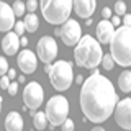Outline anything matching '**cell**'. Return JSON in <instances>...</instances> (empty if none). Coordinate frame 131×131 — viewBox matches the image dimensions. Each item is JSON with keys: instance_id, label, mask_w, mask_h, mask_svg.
Masks as SVG:
<instances>
[{"instance_id": "cb8c5ba5", "label": "cell", "mask_w": 131, "mask_h": 131, "mask_svg": "<svg viewBox=\"0 0 131 131\" xmlns=\"http://www.w3.org/2000/svg\"><path fill=\"white\" fill-rule=\"evenodd\" d=\"M13 28H15V33H16L18 36H21L23 33L26 31V26H25V21H16Z\"/></svg>"}, {"instance_id": "83f0119b", "label": "cell", "mask_w": 131, "mask_h": 131, "mask_svg": "<svg viewBox=\"0 0 131 131\" xmlns=\"http://www.w3.org/2000/svg\"><path fill=\"white\" fill-rule=\"evenodd\" d=\"M8 85H10V79H8V75H2V77H0V87H2V89H8Z\"/></svg>"}, {"instance_id": "e0dca14e", "label": "cell", "mask_w": 131, "mask_h": 131, "mask_svg": "<svg viewBox=\"0 0 131 131\" xmlns=\"http://www.w3.org/2000/svg\"><path fill=\"white\" fill-rule=\"evenodd\" d=\"M118 87L125 93L131 92V71H123L120 74V77H118Z\"/></svg>"}, {"instance_id": "8fae6325", "label": "cell", "mask_w": 131, "mask_h": 131, "mask_svg": "<svg viewBox=\"0 0 131 131\" xmlns=\"http://www.w3.org/2000/svg\"><path fill=\"white\" fill-rule=\"evenodd\" d=\"M15 26V13L8 3L0 2V31L8 33Z\"/></svg>"}, {"instance_id": "7c38bea8", "label": "cell", "mask_w": 131, "mask_h": 131, "mask_svg": "<svg viewBox=\"0 0 131 131\" xmlns=\"http://www.w3.org/2000/svg\"><path fill=\"white\" fill-rule=\"evenodd\" d=\"M36 64H38L36 54L30 49H23L18 54V66L25 74H33L36 71Z\"/></svg>"}, {"instance_id": "8d00e7d4", "label": "cell", "mask_w": 131, "mask_h": 131, "mask_svg": "<svg viewBox=\"0 0 131 131\" xmlns=\"http://www.w3.org/2000/svg\"><path fill=\"white\" fill-rule=\"evenodd\" d=\"M18 82H25V75H20L18 77Z\"/></svg>"}, {"instance_id": "277c9868", "label": "cell", "mask_w": 131, "mask_h": 131, "mask_svg": "<svg viewBox=\"0 0 131 131\" xmlns=\"http://www.w3.org/2000/svg\"><path fill=\"white\" fill-rule=\"evenodd\" d=\"M39 5L44 20L51 25L66 23L74 8L72 0H41Z\"/></svg>"}, {"instance_id": "e575fe53", "label": "cell", "mask_w": 131, "mask_h": 131, "mask_svg": "<svg viewBox=\"0 0 131 131\" xmlns=\"http://www.w3.org/2000/svg\"><path fill=\"white\" fill-rule=\"evenodd\" d=\"M51 67H52V66H51V64H46V67H44V71H46V72L49 74V71H51Z\"/></svg>"}, {"instance_id": "4316f807", "label": "cell", "mask_w": 131, "mask_h": 131, "mask_svg": "<svg viewBox=\"0 0 131 131\" xmlns=\"http://www.w3.org/2000/svg\"><path fill=\"white\" fill-rule=\"evenodd\" d=\"M8 93L10 95H15L16 92H18V82H10V85H8Z\"/></svg>"}, {"instance_id": "6da1fadb", "label": "cell", "mask_w": 131, "mask_h": 131, "mask_svg": "<svg viewBox=\"0 0 131 131\" xmlns=\"http://www.w3.org/2000/svg\"><path fill=\"white\" fill-rule=\"evenodd\" d=\"M116 103L118 97L113 84L95 69L92 75L84 80L80 90V108L85 118L93 123H103L115 112Z\"/></svg>"}, {"instance_id": "836d02e7", "label": "cell", "mask_w": 131, "mask_h": 131, "mask_svg": "<svg viewBox=\"0 0 131 131\" xmlns=\"http://www.w3.org/2000/svg\"><path fill=\"white\" fill-rule=\"evenodd\" d=\"M20 44H21V46H26V44H28V39L26 38H20Z\"/></svg>"}, {"instance_id": "484cf974", "label": "cell", "mask_w": 131, "mask_h": 131, "mask_svg": "<svg viewBox=\"0 0 131 131\" xmlns=\"http://www.w3.org/2000/svg\"><path fill=\"white\" fill-rule=\"evenodd\" d=\"M61 126H62V131H74V121L69 120V118H67V120H66Z\"/></svg>"}, {"instance_id": "7a4b0ae2", "label": "cell", "mask_w": 131, "mask_h": 131, "mask_svg": "<svg viewBox=\"0 0 131 131\" xmlns=\"http://www.w3.org/2000/svg\"><path fill=\"white\" fill-rule=\"evenodd\" d=\"M102 48L98 39L92 38L90 35L82 36L80 41L75 44L74 49V61L77 66L85 69H95L98 64L102 62Z\"/></svg>"}, {"instance_id": "d4e9b609", "label": "cell", "mask_w": 131, "mask_h": 131, "mask_svg": "<svg viewBox=\"0 0 131 131\" xmlns=\"http://www.w3.org/2000/svg\"><path fill=\"white\" fill-rule=\"evenodd\" d=\"M38 8V0H26V10L33 13V12Z\"/></svg>"}, {"instance_id": "74e56055", "label": "cell", "mask_w": 131, "mask_h": 131, "mask_svg": "<svg viewBox=\"0 0 131 131\" xmlns=\"http://www.w3.org/2000/svg\"><path fill=\"white\" fill-rule=\"evenodd\" d=\"M2 102L3 100H2V97H0V112H2Z\"/></svg>"}, {"instance_id": "d6a6232c", "label": "cell", "mask_w": 131, "mask_h": 131, "mask_svg": "<svg viewBox=\"0 0 131 131\" xmlns=\"http://www.w3.org/2000/svg\"><path fill=\"white\" fill-rule=\"evenodd\" d=\"M74 80H75L77 84H84V77H82V75H77V77H75Z\"/></svg>"}, {"instance_id": "8992f818", "label": "cell", "mask_w": 131, "mask_h": 131, "mask_svg": "<svg viewBox=\"0 0 131 131\" xmlns=\"http://www.w3.org/2000/svg\"><path fill=\"white\" fill-rule=\"evenodd\" d=\"M46 116L48 121L51 125V128L54 126H61L62 123L67 120V115H69V102L67 98L62 95H54L48 100L46 103Z\"/></svg>"}, {"instance_id": "1f68e13d", "label": "cell", "mask_w": 131, "mask_h": 131, "mask_svg": "<svg viewBox=\"0 0 131 131\" xmlns=\"http://www.w3.org/2000/svg\"><path fill=\"white\" fill-rule=\"evenodd\" d=\"M120 16L118 15H115V16H112V23H113V26H118V25H120Z\"/></svg>"}, {"instance_id": "9a60e30c", "label": "cell", "mask_w": 131, "mask_h": 131, "mask_svg": "<svg viewBox=\"0 0 131 131\" xmlns=\"http://www.w3.org/2000/svg\"><path fill=\"white\" fill-rule=\"evenodd\" d=\"M20 48V36L15 31H8L5 35V38L2 39V49L7 56H13L18 52Z\"/></svg>"}, {"instance_id": "9c48e42d", "label": "cell", "mask_w": 131, "mask_h": 131, "mask_svg": "<svg viewBox=\"0 0 131 131\" xmlns=\"http://www.w3.org/2000/svg\"><path fill=\"white\" fill-rule=\"evenodd\" d=\"M36 52L44 64H49L57 56V43L52 36H43L36 44Z\"/></svg>"}, {"instance_id": "603a6c76", "label": "cell", "mask_w": 131, "mask_h": 131, "mask_svg": "<svg viewBox=\"0 0 131 131\" xmlns=\"http://www.w3.org/2000/svg\"><path fill=\"white\" fill-rule=\"evenodd\" d=\"M8 69H10V67H8V62H7V59H5V57H2V56H0V77H2V75H5V74L8 72Z\"/></svg>"}, {"instance_id": "5bb4252c", "label": "cell", "mask_w": 131, "mask_h": 131, "mask_svg": "<svg viewBox=\"0 0 131 131\" xmlns=\"http://www.w3.org/2000/svg\"><path fill=\"white\" fill-rule=\"evenodd\" d=\"M113 35H115V26L112 21L108 20H102L97 26V38H98V43H103V44H110V41L113 39Z\"/></svg>"}, {"instance_id": "ba28073f", "label": "cell", "mask_w": 131, "mask_h": 131, "mask_svg": "<svg viewBox=\"0 0 131 131\" xmlns=\"http://www.w3.org/2000/svg\"><path fill=\"white\" fill-rule=\"evenodd\" d=\"M59 36H61V39H62V43L66 46H75L82 38L80 25L75 20H67L59 28Z\"/></svg>"}, {"instance_id": "ac0fdd59", "label": "cell", "mask_w": 131, "mask_h": 131, "mask_svg": "<svg viewBox=\"0 0 131 131\" xmlns=\"http://www.w3.org/2000/svg\"><path fill=\"white\" fill-rule=\"evenodd\" d=\"M23 21H25V26H26V31H30V33H35L36 30H38V26H39L38 16H36L35 13H28Z\"/></svg>"}, {"instance_id": "4dcf8cb0", "label": "cell", "mask_w": 131, "mask_h": 131, "mask_svg": "<svg viewBox=\"0 0 131 131\" xmlns=\"http://www.w3.org/2000/svg\"><path fill=\"white\" fill-rule=\"evenodd\" d=\"M8 79H10V80H13L15 79V77H16V72H15V69H8Z\"/></svg>"}, {"instance_id": "7402d4cb", "label": "cell", "mask_w": 131, "mask_h": 131, "mask_svg": "<svg viewBox=\"0 0 131 131\" xmlns=\"http://www.w3.org/2000/svg\"><path fill=\"white\" fill-rule=\"evenodd\" d=\"M115 13L118 16L120 15H126V3L123 2V0H118L116 3H115Z\"/></svg>"}, {"instance_id": "d6986e66", "label": "cell", "mask_w": 131, "mask_h": 131, "mask_svg": "<svg viewBox=\"0 0 131 131\" xmlns=\"http://www.w3.org/2000/svg\"><path fill=\"white\" fill-rule=\"evenodd\" d=\"M33 125H35L36 129H44V128H46V126H48V116H46V113L38 112V113L33 115Z\"/></svg>"}, {"instance_id": "52a82bcc", "label": "cell", "mask_w": 131, "mask_h": 131, "mask_svg": "<svg viewBox=\"0 0 131 131\" xmlns=\"http://www.w3.org/2000/svg\"><path fill=\"white\" fill-rule=\"evenodd\" d=\"M44 100V90L38 82H30L23 90V102L25 106H28L30 110H38L43 105Z\"/></svg>"}, {"instance_id": "2e32d148", "label": "cell", "mask_w": 131, "mask_h": 131, "mask_svg": "<svg viewBox=\"0 0 131 131\" xmlns=\"http://www.w3.org/2000/svg\"><path fill=\"white\" fill-rule=\"evenodd\" d=\"M7 131H23V118L18 112H10L5 118Z\"/></svg>"}, {"instance_id": "f546056e", "label": "cell", "mask_w": 131, "mask_h": 131, "mask_svg": "<svg viewBox=\"0 0 131 131\" xmlns=\"http://www.w3.org/2000/svg\"><path fill=\"white\" fill-rule=\"evenodd\" d=\"M102 15H103V18L106 20V18H110V16H112V10H110L108 7H105L103 10H102Z\"/></svg>"}, {"instance_id": "d590c367", "label": "cell", "mask_w": 131, "mask_h": 131, "mask_svg": "<svg viewBox=\"0 0 131 131\" xmlns=\"http://www.w3.org/2000/svg\"><path fill=\"white\" fill-rule=\"evenodd\" d=\"M92 131H105V129H103V128H100V126H97V128H93Z\"/></svg>"}, {"instance_id": "f1b7e54d", "label": "cell", "mask_w": 131, "mask_h": 131, "mask_svg": "<svg viewBox=\"0 0 131 131\" xmlns=\"http://www.w3.org/2000/svg\"><path fill=\"white\" fill-rule=\"evenodd\" d=\"M123 26H131V15L126 13L125 18H123Z\"/></svg>"}, {"instance_id": "30bf717a", "label": "cell", "mask_w": 131, "mask_h": 131, "mask_svg": "<svg viewBox=\"0 0 131 131\" xmlns=\"http://www.w3.org/2000/svg\"><path fill=\"white\" fill-rule=\"evenodd\" d=\"M115 120L123 129H131V98H123L115 106Z\"/></svg>"}, {"instance_id": "4fadbf2b", "label": "cell", "mask_w": 131, "mask_h": 131, "mask_svg": "<svg viewBox=\"0 0 131 131\" xmlns=\"http://www.w3.org/2000/svg\"><path fill=\"white\" fill-rule=\"evenodd\" d=\"M74 10L80 18H92L93 12L97 8V0H72Z\"/></svg>"}, {"instance_id": "ffe728a7", "label": "cell", "mask_w": 131, "mask_h": 131, "mask_svg": "<svg viewBox=\"0 0 131 131\" xmlns=\"http://www.w3.org/2000/svg\"><path fill=\"white\" fill-rule=\"evenodd\" d=\"M12 8H13L15 16H21V15H25V12H26V3H23L21 0H16Z\"/></svg>"}, {"instance_id": "5b68a950", "label": "cell", "mask_w": 131, "mask_h": 131, "mask_svg": "<svg viewBox=\"0 0 131 131\" xmlns=\"http://www.w3.org/2000/svg\"><path fill=\"white\" fill-rule=\"evenodd\" d=\"M49 80L51 85L57 92H64L72 85L74 80V72H72V64L67 61H57L49 71Z\"/></svg>"}, {"instance_id": "3957f363", "label": "cell", "mask_w": 131, "mask_h": 131, "mask_svg": "<svg viewBox=\"0 0 131 131\" xmlns=\"http://www.w3.org/2000/svg\"><path fill=\"white\" fill-rule=\"evenodd\" d=\"M110 52L118 66H131V26H120L115 31L110 41Z\"/></svg>"}, {"instance_id": "44dd1931", "label": "cell", "mask_w": 131, "mask_h": 131, "mask_svg": "<svg viewBox=\"0 0 131 131\" xmlns=\"http://www.w3.org/2000/svg\"><path fill=\"white\" fill-rule=\"evenodd\" d=\"M115 66V59L112 57V54H105L102 57V67L105 69V71H112Z\"/></svg>"}]
</instances>
